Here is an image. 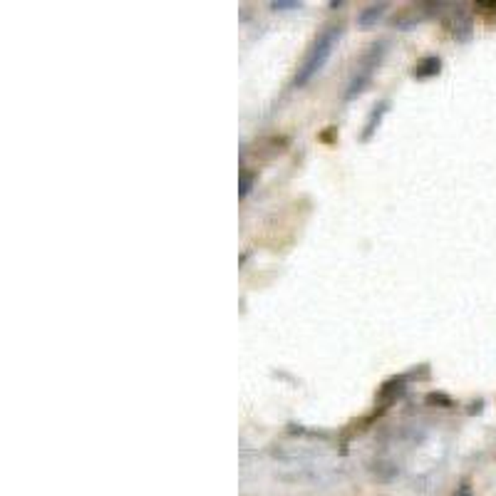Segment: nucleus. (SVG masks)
<instances>
[{"label": "nucleus", "mask_w": 496, "mask_h": 496, "mask_svg": "<svg viewBox=\"0 0 496 496\" xmlns=\"http://www.w3.org/2000/svg\"><path fill=\"white\" fill-rule=\"evenodd\" d=\"M340 35H343V27L330 25L315 38V42L310 45V50H308L306 60H303V65L298 67V72H295V79H293L295 87H306L315 75L323 72V67L327 65V60L333 55L335 45H338Z\"/></svg>", "instance_id": "nucleus-1"}, {"label": "nucleus", "mask_w": 496, "mask_h": 496, "mask_svg": "<svg viewBox=\"0 0 496 496\" xmlns=\"http://www.w3.org/2000/svg\"><path fill=\"white\" fill-rule=\"evenodd\" d=\"M382 55H385V42H375V45H370V50H367L362 62H360L358 72H355V77L350 79V85H347V92H345L347 102L365 92V87L370 85V79H372V72L377 70Z\"/></svg>", "instance_id": "nucleus-2"}, {"label": "nucleus", "mask_w": 496, "mask_h": 496, "mask_svg": "<svg viewBox=\"0 0 496 496\" xmlns=\"http://www.w3.org/2000/svg\"><path fill=\"white\" fill-rule=\"evenodd\" d=\"M471 33H474V25H471V15L464 10L462 5H457L454 10V23H451V35L457 42H469Z\"/></svg>", "instance_id": "nucleus-3"}, {"label": "nucleus", "mask_w": 496, "mask_h": 496, "mask_svg": "<svg viewBox=\"0 0 496 496\" xmlns=\"http://www.w3.org/2000/svg\"><path fill=\"white\" fill-rule=\"evenodd\" d=\"M402 392H405V377H392V380H387L385 385L380 387L377 399L382 402V405H392V402H395Z\"/></svg>", "instance_id": "nucleus-4"}, {"label": "nucleus", "mask_w": 496, "mask_h": 496, "mask_svg": "<svg viewBox=\"0 0 496 496\" xmlns=\"http://www.w3.org/2000/svg\"><path fill=\"white\" fill-rule=\"evenodd\" d=\"M439 72H442V60L430 55V58L419 60L417 65H414V70H412V75L417 79H427V77H437Z\"/></svg>", "instance_id": "nucleus-5"}, {"label": "nucleus", "mask_w": 496, "mask_h": 496, "mask_svg": "<svg viewBox=\"0 0 496 496\" xmlns=\"http://www.w3.org/2000/svg\"><path fill=\"white\" fill-rule=\"evenodd\" d=\"M387 107H390V102H380V105L372 107L370 117H367V122H365V132H362V137H360V139H362V142H370L372 134L377 132L380 122H382V117H385Z\"/></svg>", "instance_id": "nucleus-6"}, {"label": "nucleus", "mask_w": 496, "mask_h": 496, "mask_svg": "<svg viewBox=\"0 0 496 496\" xmlns=\"http://www.w3.org/2000/svg\"><path fill=\"white\" fill-rule=\"evenodd\" d=\"M385 3H377V5H367L365 10H360L358 15V25L360 27H372L375 23H377L380 18H382V13H385Z\"/></svg>", "instance_id": "nucleus-7"}, {"label": "nucleus", "mask_w": 496, "mask_h": 496, "mask_svg": "<svg viewBox=\"0 0 496 496\" xmlns=\"http://www.w3.org/2000/svg\"><path fill=\"white\" fill-rule=\"evenodd\" d=\"M271 8H273V10H298L301 3H283V0H275V3H271Z\"/></svg>", "instance_id": "nucleus-8"}, {"label": "nucleus", "mask_w": 496, "mask_h": 496, "mask_svg": "<svg viewBox=\"0 0 496 496\" xmlns=\"http://www.w3.org/2000/svg\"><path fill=\"white\" fill-rule=\"evenodd\" d=\"M474 10H479V13H494L496 10V0H491V3H474Z\"/></svg>", "instance_id": "nucleus-9"}, {"label": "nucleus", "mask_w": 496, "mask_h": 496, "mask_svg": "<svg viewBox=\"0 0 496 496\" xmlns=\"http://www.w3.org/2000/svg\"><path fill=\"white\" fill-rule=\"evenodd\" d=\"M427 402H442V405H447V407L451 405V399L444 397V395H430V397H427Z\"/></svg>", "instance_id": "nucleus-10"}, {"label": "nucleus", "mask_w": 496, "mask_h": 496, "mask_svg": "<svg viewBox=\"0 0 496 496\" xmlns=\"http://www.w3.org/2000/svg\"><path fill=\"white\" fill-rule=\"evenodd\" d=\"M454 496H474V491H471L469 484H462V486H459L457 494H454Z\"/></svg>", "instance_id": "nucleus-11"}, {"label": "nucleus", "mask_w": 496, "mask_h": 496, "mask_svg": "<svg viewBox=\"0 0 496 496\" xmlns=\"http://www.w3.org/2000/svg\"><path fill=\"white\" fill-rule=\"evenodd\" d=\"M248 189H251V177H248V174H243V179H241V196H246Z\"/></svg>", "instance_id": "nucleus-12"}]
</instances>
